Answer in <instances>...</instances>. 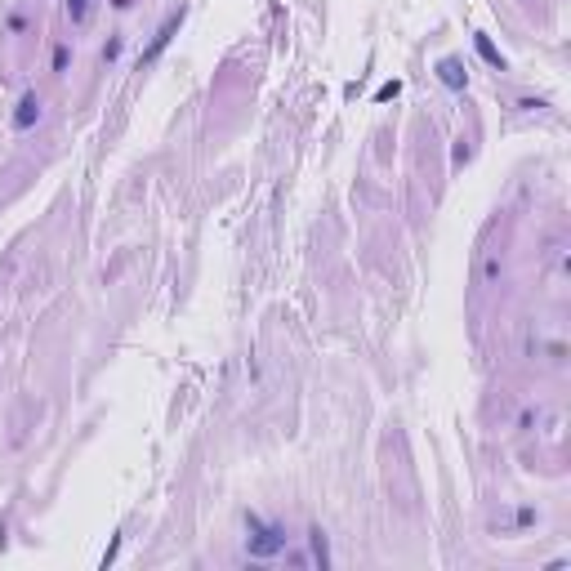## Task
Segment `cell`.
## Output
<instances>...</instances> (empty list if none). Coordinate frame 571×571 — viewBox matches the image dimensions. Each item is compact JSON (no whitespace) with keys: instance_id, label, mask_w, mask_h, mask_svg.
I'll return each mask as SVG.
<instances>
[{"instance_id":"4","label":"cell","mask_w":571,"mask_h":571,"mask_svg":"<svg viewBox=\"0 0 571 571\" xmlns=\"http://www.w3.org/2000/svg\"><path fill=\"white\" fill-rule=\"evenodd\" d=\"M437 76H442L446 90H465V71H460V63H451V58H446V63L437 67Z\"/></svg>"},{"instance_id":"10","label":"cell","mask_w":571,"mask_h":571,"mask_svg":"<svg viewBox=\"0 0 571 571\" xmlns=\"http://www.w3.org/2000/svg\"><path fill=\"white\" fill-rule=\"evenodd\" d=\"M112 9H130V0H112Z\"/></svg>"},{"instance_id":"7","label":"cell","mask_w":571,"mask_h":571,"mask_svg":"<svg viewBox=\"0 0 571 571\" xmlns=\"http://www.w3.org/2000/svg\"><path fill=\"white\" fill-rule=\"evenodd\" d=\"M121 50H125V41H121V36H112V41L103 45V63H116V58H121Z\"/></svg>"},{"instance_id":"9","label":"cell","mask_w":571,"mask_h":571,"mask_svg":"<svg viewBox=\"0 0 571 571\" xmlns=\"http://www.w3.org/2000/svg\"><path fill=\"white\" fill-rule=\"evenodd\" d=\"M478 50H482V58H487V63H495V67L504 63V58H500V54L491 50V41H487V36H478Z\"/></svg>"},{"instance_id":"3","label":"cell","mask_w":571,"mask_h":571,"mask_svg":"<svg viewBox=\"0 0 571 571\" xmlns=\"http://www.w3.org/2000/svg\"><path fill=\"white\" fill-rule=\"evenodd\" d=\"M179 22H184V9H179V14H170V18H165V27H161V32H156V41L148 45V54H143V58H156V54H161V50H165V45H170V36H174V32H179Z\"/></svg>"},{"instance_id":"1","label":"cell","mask_w":571,"mask_h":571,"mask_svg":"<svg viewBox=\"0 0 571 571\" xmlns=\"http://www.w3.org/2000/svg\"><path fill=\"white\" fill-rule=\"evenodd\" d=\"M246 549L250 558H259V563H268V558L286 553V527H277V522H263L259 514H246Z\"/></svg>"},{"instance_id":"2","label":"cell","mask_w":571,"mask_h":571,"mask_svg":"<svg viewBox=\"0 0 571 571\" xmlns=\"http://www.w3.org/2000/svg\"><path fill=\"white\" fill-rule=\"evenodd\" d=\"M36 121H41V94H22L14 112V130H32Z\"/></svg>"},{"instance_id":"5","label":"cell","mask_w":571,"mask_h":571,"mask_svg":"<svg viewBox=\"0 0 571 571\" xmlns=\"http://www.w3.org/2000/svg\"><path fill=\"white\" fill-rule=\"evenodd\" d=\"M308 544H312V558H317V563H331V544H326V531L322 527L308 531Z\"/></svg>"},{"instance_id":"6","label":"cell","mask_w":571,"mask_h":571,"mask_svg":"<svg viewBox=\"0 0 571 571\" xmlns=\"http://www.w3.org/2000/svg\"><path fill=\"white\" fill-rule=\"evenodd\" d=\"M50 67L58 71V76H63V71L71 67V45H67V41H63V45H54V63H50Z\"/></svg>"},{"instance_id":"8","label":"cell","mask_w":571,"mask_h":571,"mask_svg":"<svg viewBox=\"0 0 571 571\" xmlns=\"http://www.w3.org/2000/svg\"><path fill=\"white\" fill-rule=\"evenodd\" d=\"M67 14H71V22H85V14H90V0H67Z\"/></svg>"}]
</instances>
